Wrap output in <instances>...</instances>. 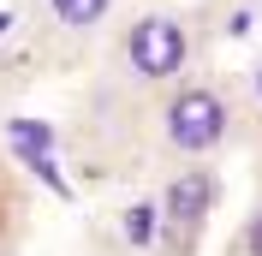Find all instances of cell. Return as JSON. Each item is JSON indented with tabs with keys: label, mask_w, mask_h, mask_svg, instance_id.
I'll list each match as a JSON object with an SVG mask.
<instances>
[{
	"label": "cell",
	"mask_w": 262,
	"mask_h": 256,
	"mask_svg": "<svg viewBox=\"0 0 262 256\" xmlns=\"http://www.w3.org/2000/svg\"><path fill=\"white\" fill-rule=\"evenodd\" d=\"M114 78L131 90H179L196 78V18L179 6H149L114 36Z\"/></svg>",
	"instance_id": "obj_1"
},
{
	"label": "cell",
	"mask_w": 262,
	"mask_h": 256,
	"mask_svg": "<svg viewBox=\"0 0 262 256\" xmlns=\"http://www.w3.org/2000/svg\"><path fill=\"white\" fill-rule=\"evenodd\" d=\"M155 137H161V155L173 167L179 161H214L221 149L238 143V101L214 78H185L179 90L161 96Z\"/></svg>",
	"instance_id": "obj_2"
},
{
	"label": "cell",
	"mask_w": 262,
	"mask_h": 256,
	"mask_svg": "<svg viewBox=\"0 0 262 256\" xmlns=\"http://www.w3.org/2000/svg\"><path fill=\"white\" fill-rule=\"evenodd\" d=\"M221 208V173L209 161H179L155 191V232H161L167 256H191L209 215Z\"/></svg>",
	"instance_id": "obj_3"
},
{
	"label": "cell",
	"mask_w": 262,
	"mask_h": 256,
	"mask_svg": "<svg viewBox=\"0 0 262 256\" xmlns=\"http://www.w3.org/2000/svg\"><path fill=\"white\" fill-rule=\"evenodd\" d=\"M42 18H48L54 36H72V42H90V36L107 30V18H114L119 0H36Z\"/></svg>",
	"instance_id": "obj_4"
},
{
	"label": "cell",
	"mask_w": 262,
	"mask_h": 256,
	"mask_svg": "<svg viewBox=\"0 0 262 256\" xmlns=\"http://www.w3.org/2000/svg\"><path fill=\"white\" fill-rule=\"evenodd\" d=\"M232 256H262V203L238 221V239H232Z\"/></svg>",
	"instance_id": "obj_5"
},
{
	"label": "cell",
	"mask_w": 262,
	"mask_h": 256,
	"mask_svg": "<svg viewBox=\"0 0 262 256\" xmlns=\"http://www.w3.org/2000/svg\"><path fill=\"white\" fill-rule=\"evenodd\" d=\"M245 96H250V113L262 119V60L250 66V78H245Z\"/></svg>",
	"instance_id": "obj_6"
},
{
	"label": "cell",
	"mask_w": 262,
	"mask_h": 256,
	"mask_svg": "<svg viewBox=\"0 0 262 256\" xmlns=\"http://www.w3.org/2000/svg\"><path fill=\"white\" fill-rule=\"evenodd\" d=\"M96 256H137L131 244H96Z\"/></svg>",
	"instance_id": "obj_7"
},
{
	"label": "cell",
	"mask_w": 262,
	"mask_h": 256,
	"mask_svg": "<svg viewBox=\"0 0 262 256\" xmlns=\"http://www.w3.org/2000/svg\"><path fill=\"white\" fill-rule=\"evenodd\" d=\"M0 256H12V232H6V215H0Z\"/></svg>",
	"instance_id": "obj_8"
}]
</instances>
